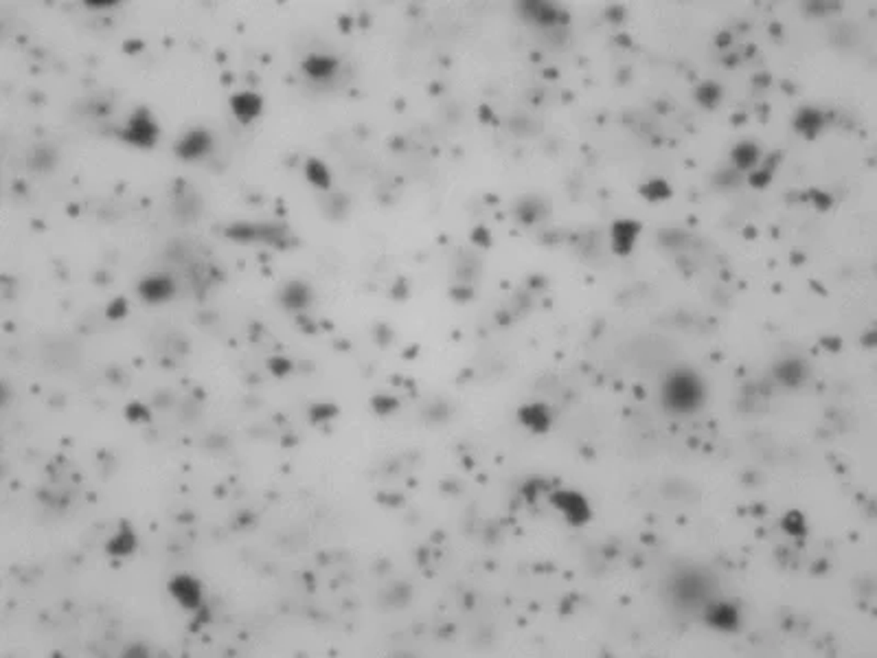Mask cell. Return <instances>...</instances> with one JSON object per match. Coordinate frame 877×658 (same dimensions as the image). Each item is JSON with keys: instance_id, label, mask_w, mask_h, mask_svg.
Wrapping results in <instances>:
<instances>
[{"instance_id": "6da1fadb", "label": "cell", "mask_w": 877, "mask_h": 658, "mask_svg": "<svg viewBox=\"0 0 877 658\" xmlns=\"http://www.w3.org/2000/svg\"><path fill=\"white\" fill-rule=\"evenodd\" d=\"M171 595L183 603L185 608H189V610H195L197 606H200V599H202V593H200V584L193 579V577H189V575H180V577H176L173 582H171Z\"/></svg>"}, {"instance_id": "7a4b0ae2", "label": "cell", "mask_w": 877, "mask_h": 658, "mask_svg": "<svg viewBox=\"0 0 877 658\" xmlns=\"http://www.w3.org/2000/svg\"><path fill=\"white\" fill-rule=\"evenodd\" d=\"M123 136H125L127 141L137 143V145H151L154 139H156V125L151 123V119L139 115L137 119L130 121V125H127V130H125Z\"/></svg>"}, {"instance_id": "3957f363", "label": "cell", "mask_w": 877, "mask_h": 658, "mask_svg": "<svg viewBox=\"0 0 877 658\" xmlns=\"http://www.w3.org/2000/svg\"><path fill=\"white\" fill-rule=\"evenodd\" d=\"M209 149V134L205 132H191L185 136L183 143L178 145V154L183 158H197Z\"/></svg>"}, {"instance_id": "277c9868", "label": "cell", "mask_w": 877, "mask_h": 658, "mask_svg": "<svg viewBox=\"0 0 877 658\" xmlns=\"http://www.w3.org/2000/svg\"><path fill=\"white\" fill-rule=\"evenodd\" d=\"M173 290V283L167 277H149L141 283V294L147 301H163Z\"/></svg>"}, {"instance_id": "5b68a950", "label": "cell", "mask_w": 877, "mask_h": 658, "mask_svg": "<svg viewBox=\"0 0 877 658\" xmlns=\"http://www.w3.org/2000/svg\"><path fill=\"white\" fill-rule=\"evenodd\" d=\"M233 110H235V115H237L241 121H251L253 117L259 115L261 99H259L257 95H253V93H241V95H237V97L233 99Z\"/></svg>"}, {"instance_id": "8992f818", "label": "cell", "mask_w": 877, "mask_h": 658, "mask_svg": "<svg viewBox=\"0 0 877 658\" xmlns=\"http://www.w3.org/2000/svg\"><path fill=\"white\" fill-rule=\"evenodd\" d=\"M336 68H338V62L327 57V55H311V57L305 62V71H307V75H311L314 79H327V77H331V75L336 73Z\"/></svg>"}, {"instance_id": "52a82bcc", "label": "cell", "mask_w": 877, "mask_h": 658, "mask_svg": "<svg viewBox=\"0 0 877 658\" xmlns=\"http://www.w3.org/2000/svg\"><path fill=\"white\" fill-rule=\"evenodd\" d=\"M281 301L290 310H303L309 303V290L303 283H292V285L285 288Z\"/></svg>"}, {"instance_id": "ba28073f", "label": "cell", "mask_w": 877, "mask_h": 658, "mask_svg": "<svg viewBox=\"0 0 877 658\" xmlns=\"http://www.w3.org/2000/svg\"><path fill=\"white\" fill-rule=\"evenodd\" d=\"M134 547H137V540H134V533H132L130 529H121L117 538H112V540H110V544H108V551H110L112 555H127V553H132V551H134Z\"/></svg>"}, {"instance_id": "9c48e42d", "label": "cell", "mask_w": 877, "mask_h": 658, "mask_svg": "<svg viewBox=\"0 0 877 658\" xmlns=\"http://www.w3.org/2000/svg\"><path fill=\"white\" fill-rule=\"evenodd\" d=\"M309 171V178H311V183H316V187H329V174H327V169L321 165V163H316V161H311L309 163V167H307Z\"/></svg>"}]
</instances>
